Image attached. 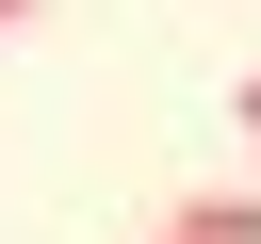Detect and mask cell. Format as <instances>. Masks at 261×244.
<instances>
[{
    "label": "cell",
    "mask_w": 261,
    "mask_h": 244,
    "mask_svg": "<svg viewBox=\"0 0 261 244\" xmlns=\"http://www.w3.org/2000/svg\"><path fill=\"white\" fill-rule=\"evenodd\" d=\"M228 130H245V146H261V81H228Z\"/></svg>",
    "instance_id": "obj_2"
},
{
    "label": "cell",
    "mask_w": 261,
    "mask_h": 244,
    "mask_svg": "<svg viewBox=\"0 0 261 244\" xmlns=\"http://www.w3.org/2000/svg\"><path fill=\"white\" fill-rule=\"evenodd\" d=\"M163 228H179V244H261V179H228V195H179Z\"/></svg>",
    "instance_id": "obj_1"
},
{
    "label": "cell",
    "mask_w": 261,
    "mask_h": 244,
    "mask_svg": "<svg viewBox=\"0 0 261 244\" xmlns=\"http://www.w3.org/2000/svg\"><path fill=\"white\" fill-rule=\"evenodd\" d=\"M33 16H49V0H0V33H33Z\"/></svg>",
    "instance_id": "obj_3"
}]
</instances>
